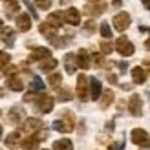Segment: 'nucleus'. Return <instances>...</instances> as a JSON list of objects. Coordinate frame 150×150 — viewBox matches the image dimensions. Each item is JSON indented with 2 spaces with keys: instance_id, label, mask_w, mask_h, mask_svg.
Wrapping results in <instances>:
<instances>
[{
  "instance_id": "obj_1",
  "label": "nucleus",
  "mask_w": 150,
  "mask_h": 150,
  "mask_svg": "<svg viewBox=\"0 0 150 150\" xmlns=\"http://www.w3.org/2000/svg\"><path fill=\"white\" fill-rule=\"evenodd\" d=\"M53 130L61 132V134H68L73 130V117L70 112H66V114H62V119H57V121H53Z\"/></svg>"
},
{
  "instance_id": "obj_2",
  "label": "nucleus",
  "mask_w": 150,
  "mask_h": 150,
  "mask_svg": "<svg viewBox=\"0 0 150 150\" xmlns=\"http://www.w3.org/2000/svg\"><path fill=\"white\" fill-rule=\"evenodd\" d=\"M130 139H132V143L137 145V146H143V148L150 146V136H148V132L143 130V128H134L132 134H130Z\"/></svg>"
},
{
  "instance_id": "obj_3",
  "label": "nucleus",
  "mask_w": 150,
  "mask_h": 150,
  "mask_svg": "<svg viewBox=\"0 0 150 150\" xmlns=\"http://www.w3.org/2000/svg\"><path fill=\"white\" fill-rule=\"evenodd\" d=\"M115 50H117L123 57H130V55H134V51H136L134 44L126 39V37H119V39L115 40Z\"/></svg>"
},
{
  "instance_id": "obj_4",
  "label": "nucleus",
  "mask_w": 150,
  "mask_h": 150,
  "mask_svg": "<svg viewBox=\"0 0 150 150\" xmlns=\"http://www.w3.org/2000/svg\"><path fill=\"white\" fill-rule=\"evenodd\" d=\"M128 112L134 115V117H141L143 114V103H141V97L137 93H134L128 101Z\"/></svg>"
},
{
  "instance_id": "obj_5",
  "label": "nucleus",
  "mask_w": 150,
  "mask_h": 150,
  "mask_svg": "<svg viewBox=\"0 0 150 150\" xmlns=\"http://www.w3.org/2000/svg\"><path fill=\"white\" fill-rule=\"evenodd\" d=\"M130 20H132V18H130V15L123 11V13H117L112 22H114V28L117 29V31H125V29L130 26Z\"/></svg>"
},
{
  "instance_id": "obj_6",
  "label": "nucleus",
  "mask_w": 150,
  "mask_h": 150,
  "mask_svg": "<svg viewBox=\"0 0 150 150\" xmlns=\"http://www.w3.org/2000/svg\"><path fill=\"white\" fill-rule=\"evenodd\" d=\"M88 79H86V75L84 73H81L79 77H77V95H79V99L81 101H86L88 99Z\"/></svg>"
},
{
  "instance_id": "obj_7",
  "label": "nucleus",
  "mask_w": 150,
  "mask_h": 150,
  "mask_svg": "<svg viewBox=\"0 0 150 150\" xmlns=\"http://www.w3.org/2000/svg\"><path fill=\"white\" fill-rule=\"evenodd\" d=\"M106 11V2L104 0H95L93 4H86L84 7V13L88 15H103Z\"/></svg>"
},
{
  "instance_id": "obj_8",
  "label": "nucleus",
  "mask_w": 150,
  "mask_h": 150,
  "mask_svg": "<svg viewBox=\"0 0 150 150\" xmlns=\"http://www.w3.org/2000/svg\"><path fill=\"white\" fill-rule=\"evenodd\" d=\"M37 103H39V110L42 112V114H50L51 110H53V97L50 95H40L39 99H37Z\"/></svg>"
},
{
  "instance_id": "obj_9",
  "label": "nucleus",
  "mask_w": 150,
  "mask_h": 150,
  "mask_svg": "<svg viewBox=\"0 0 150 150\" xmlns=\"http://www.w3.org/2000/svg\"><path fill=\"white\" fill-rule=\"evenodd\" d=\"M17 28L20 31H29L31 29V17L28 13H20L17 17Z\"/></svg>"
},
{
  "instance_id": "obj_10",
  "label": "nucleus",
  "mask_w": 150,
  "mask_h": 150,
  "mask_svg": "<svg viewBox=\"0 0 150 150\" xmlns=\"http://www.w3.org/2000/svg\"><path fill=\"white\" fill-rule=\"evenodd\" d=\"M64 18H66V22H68V24L79 26V22H81V13H79V9H75V7H70V9L64 13Z\"/></svg>"
},
{
  "instance_id": "obj_11",
  "label": "nucleus",
  "mask_w": 150,
  "mask_h": 150,
  "mask_svg": "<svg viewBox=\"0 0 150 150\" xmlns=\"http://www.w3.org/2000/svg\"><path fill=\"white\" fill-rule=\"evenodd\" d=\"M75 57H77V66H79V68H82V70H88L90 68V64H92V62H90V55H88L86 50H79Z\"/></svg>"
},
{
  "instance_id": "obj_12",
  "label": "nucleus",
  "mask_w": 150,
  "mask_h": 150,
  "mask_svg": "<svg viewBox=\"0 0 150 150\" xmlns=\"http://www.w3.org/2000/svg\"><path fill=\"white\" fill-rule=\"evenodd\" d=\"M51 51L48 48H35L29 55V61H42V59H50Z\"/></svg>"
},
{
  "instance_id": "obj_13",
  "label": "nucleus",
  "mask_w": 150,
  "mask_h": 150,
  "mask_svg": "<svg viewBox=\"0 0 150 150\" xmlns=\"http://www.w3.org/2000/svg\"><path fill=\"white\" fill-rule=\"evenodd\" d=\"M90 93H92V99L93 101H97L101 97V93H103V88H101V82H99V79H95V77H92L90 79Z\"/></svg>"
},
{
  "instance_id": "obj_14",
  "label": "nucleus",
  "mask_w": 150,
  "mask_h": 150,
  "mask_svg": "<svg viewBox=\"0 0 150 150\" xmlns=\"http://www.w3.org/2000/svg\"><path fill=\"white\" fill-rule=\"evenodd\" d=\"M64 22H66L64 13H61V11H55V13H51L50 17H48V24H51L53 28H61Z\"/></svg>"
},
{
  "instance_id": "obj_15",
  "label": "nucleus",
  "mask_w": 150,
  "mask_h": 150,
  "mask_svg": "<svg viewBox=\"0 0 150 150\" xmlns=\"http://www.w3.org/2000/svg\"><path fill=\"white\" fill-rule=\"evenodd\" d=\"M6 13H7V17H15V15H18L20 11V4H18V0H6Z\"/></svg>"
},
{
  "instance_id": "obj_16",
  "label": "nucleus",
  "mask_w": 150,
  "mask_h": 150,
  "mask_svg": "<svg viewBox=\"0 0 150 150\" xmlns=\"http://www.w3.org/2000/svg\"><path fill=\"white\" fill-rule=\"evenodd\" d=\"M132 81L136 82V84H143L146 81V71L141 68V66H136V68L132 70Z\"/></svg>"
},
{
  "instance_id": "obj_17",
  "label": "nucleus",
  "mask_w": 150,
  "mask_h": 150,
  "mask_svg": "<svg viewBox=\"0 0 150 150\" xmlns=\"http://www.w3.org/2000/svg\"><path fill=\"white\" fill-rule=\"evenodd\" d=\"M57 66H59V61L50 57V59H44V62L39 64V68H40V71H53Z\"/></svg>"
},
{
  "instance_id": "obj_18",
  "label": "nucleus",
  "mask_w": 150,
  "mask_h": 150,
  "mask_svg": "<svg viewBox=\"0 0 150 150\" xmlns=\"http://www.w3.org/2000/svg\"><path fill=\"white\" fill-rule=\"evenodd\" d=\"M64 64H66V71L73 73L75 68H77V57H75L73 53H68V55L64 57Z\"/></svg>"
},
{
  "instance_id": "obj_19",
  "label": "nucleus",
  "mask_w": 150,
  "mask_h": 150,
  "mask_svg": "<svg viewBox=\"0 0 150 150\" xmlns=\"http://www.w3.org/2000/svg\"><path fill=\"white\" fill-rule=\"evenodd\" d=\"M112 101H114V92L112 90H104L101 93V108H108Z\"/></svg>"
},
{
  "instance_id": "obj_20",
  "label": "nucleus",
  "mask_w": 150,
  "mask_h": 150,
  "mask_svg": "<svg viewBox=\"0 0 150 150\" xmlns=\"http://www.w3.org/2000/svg\"><path fill=\"white\" fill-rule=\"evenodd\" d=\"M40 126H42L40 119H37V117H28L26 119V130L28 132H35V130H39Z\"/></svg>"
},
{
  "instance_id": "obj_21",
  "label": "nucleus",
  "mask_w": 150,
  "mask_h": 150,
  "mask_svg": "<svg viewBox=\"0 0 150 150\" xmlns=\"http://www.w3.org/2000/svg\"><path fill=\"white\" fill-rule=\"evenodd\" d=\"M7 88H11L13 92H20V90H24V84H22V81L18 77H9L7 79Z\"/></svg>"
},
{
  "instance_id": "obj_22",
  "label": "nucleus",
  "mask_w": 150,
  "mask_h": 150,
  "mask_svg": "<svg viewBox=\"0 0 150 150\" xmlns=\"http://www.w3.org/2000/svg\"><path fill=\"white\" fill-rule=\"evenodd\" d=\"M73 145L70 139H57L53 143V150H71Z\"/></svg>"
},
{
  "instance_id": "obj_23",
  "label": "nucleus",
  "mask_w": 150,
  "mask_h": 150,
  "mask_svg": "<svg viewBox=\"0 0 150 150\" xmlns=\"http://www.w3.org/2000/svg\"><path fill=\"white\" fill-rule=\"evenodd\" d=\"M39 29H40V33H42L44 37H48V39H51V40L55 39V29L51 28V24H40Z\"/></svg>"
},
{
  "instance_id": "obj_24",
  "label": "nucleus",
  "mask_w": 150,
  "mask_h": 150,
  "mask_svg": "<svg viewBox=\"0 0 150 150\" xmlns=\"http://www.w3.org/2000/svg\"><path fill=\"white\" fill-rule=\"evenodd\" d=\"M22 117H24V112H22L20 108H13V110L9 112V123H11V125L18 123Z\"/></svg>"
},
{
  "instance_id": "obj_25",
  "label": "nucleus",
  "mask_w": 150,
  "mask_h": 150,
  "mask_svg": "<svg viewBox=\"0 0 150 150\" xmlns=\"http://www.w3.org/2000/svg\"><path fill=\"white\" fill-rule=\"evenodd\" d=\"M18 141H20V132H11L9 136L6 137V145L7 146H17Z\"/></svg>"
},
{
  "instance_id": "obj_26",
  "label": "nucleus",
  "mask_w": 150,
  "mask_h": 150,
  "mask_svg": "<svg viewBox=\"0 0 150 150\" xmlns=\"http://www.w3.org/2000/svg\"><path fill=\"white\" fill-rule=\"evenodd\" d=\"M61 81H62V75H61V73H51L50 77H48L50 86H53V88H59V84H61Z\"/></svg>"
},
{
  "instance_id": "obj_27",
  "label": "nucleus",
  "mask_w": 150,
  "mask_h": 150,
  "mask_svg": "<svg viewBox=\"0 0 150 150\" xmlns=\"http://www.w3.org/2000/svg\"><path fill=\"white\" fill-rule=\"evenodd\" d=\"M4 40H6L7 46H13V42H15V31L13 29H9V28L4 29Z\"/></svg>"
},
{
  "instance_id": "obj_28",
  "label": "nucleus",
  "mask_w": 150,
  "mask_h": 150,
  "mask_svg": "<svg viewBox=\"0 0 150 150\" xmlns=\"http://www.w3.org/2000/svg\"><path fill=\"white\" fill-rule=\"evenodd\" d=\"M31 90H33V92H42V90H44V82L39 77H33L31 79Z\"/></svg>"
},
{
  "instance_id": "obj_29",
  "label": "nucleus",
  "mask_w": 150,
  "mask_h": 150,
  "mask_svg": "<svg viewBox=\"0 0 150 150\" xmlns=\"http://www.w3.org/2000/svg\"><path fill=\"white\" fill-rule=\"evenodd\" d=\"M59 90H61V92H59V99H61V101H70L73 97V93L70 92L68 88H59Z\"/></svg>"
},
{
  "instance_id": "obj_30",
  "label": "nucleus",
  "mask_w": 150,
  "mask_h": 150,
  "mask_svg": "<svg viewBox=\"0 0 150 150\" xmlns=\"http://www.w3.org/2000/svg\"><path fill=\"white\" fill-rule=\"evenodd\" d=\"M101 51L104 55H110L112 51H114V46H112V42H108V40H103L101 42Z\"/></svg>"
},
{
  "instance_id": "obj_31",
  "label": "nucleus",
  "mask_w": 150,
  "mask_h": 150,
  "mask_svg": "<svg viewBox=\"0 0 150 150\" xmlns=\"http://www.w3.org/2000/svg\"><path fill=\"white\" fill-rule=\"evenodd\" d=\"M101 35L104 37V39H110V37H112V29H110L108 22H103V24H101Z\"/></svg>"
},
{
  "instance_id": "obj_32",
  "label": "nucleus",
  "mask_w": 150,
  "mask_h": 150,
  "mask_svg": "<svg viewBox=\"0 0 150 150\" xmlns=\"http://www.w3.org/2000/svg\"><path fill=\"white\" fill-rule=\"evenodd\" d=\"M35 4L39 9H50L51 7V0H35Z\"/></svg>"
},
{
  "instance_id": "obj_33",
  "label": "nucleus",
  "mask_w": 150,
  "mask_h": 150,
  "mask_svg": "<svg viewBox=\"0 0 150 150\" xmlns=\"http://www.w3.org/2000/svg\"><path fill=\"white\" fill-rule=\"evenodd\" d=\"M9 55H7L6 53V51H0V68H2V66H7V64H9Z\"/></svg>"
},
{
  "instance_id": "obj_34",
  "label": "nucleus",
  "mask_w": 150,
  "mask_h": 150,
  "mask_svg": "<svg viewBox=\"0 0 150 150\" xmlns=\"http://www.w3.org/2000/svg\"><path fill=\"white\" fill-rule=\"evenodd\" d=\"M84 29H86V33H92V31H95V22H93V20H88L86 24H84Z\"/></svg>"
},
{
  "instance_id": "obj_35",
  "label": "nucleus",
  "mask_w": 150,
  "mask_h": 150,
  "mask_svg": "<svg viewBox=\"0 0 150 150\" xmlns=\"http://www.w3.org/2000/svg\"><path fill=\"white\" fill-rule=\"evenodd\" d=\"M92 59H93V64H97V66H103V62H104V61H103V55H97V53H95Z\"/></svg>"
},
{
  "instance_id": "obj_36",
  "label": "nucleus",
  "mask_w": 150,
  "mask_h": 150,
  "mask_svg": "<svg viewBox=\"0 0 150 150\" xmlns=\"http://www.w3.org/2000/svg\"><path fill=\"white\" fill-rule=\"evenodd\" d=\"M108 150H123V143H112Z\"/></svg>"
},
{
  "instance_id": "obj_37",
  "label": "nucleus",
  "mask_w": 150,
  "mask_h": 150,
  "mask_svg": "<svg viewBox=\"0 0 150 150\" xmlns=\"http://www.w3.org/2000/svg\"><path fill=\"white\" fill-rule=\"evenodd\" d=\"M106 77H108V81L112 82V84H115V82H117V77H115V75H114V73H108V75H106Z\"/></svg>"
},
{
  "instance_id": "obj_38",
  "label": "nucleus",
  "mask_w": 150,
  "mask_h": 150,
  "mask_svg": "<svg viewBox=\"0 0 150 150\" xmlns=\"http://www.w3.org/2000/svg\"><path fill=\"white\" fill-rule=\"evenodd\" d=\"M117 66H119V70H121V71H126V62H119Z\"/></svg>"
},
{
  "instance_id": "obj_39",
  "label": "nucleus",
  "mask_w": 150,
  "mask_h": 150,
  "mask_svg": "<svg viewBox=\"0 0 150 150\" xmlns=\"http://www.w3.org/2000/svg\"><path fill=\"white\" fill-rule=\"evenodd\" d=\"M121 4H123V0H114V4H112V6H114V7H121Z\"/></svg>"
},
{
  "instance_id": "obj_40",
  "label": "nucleus",
  "mask_w": 150,
  "mask_h": 150,
  "mask_svg": "<svg viewBox=\"0 0 150 150\" xmlns=\"http://www.w3.org/2000/svg\"><path fill=\"white\" fill-rule=\"evenodd\" d=\"M143 6H145V7H148V9H150V0H143Z\"/></svg>"
},
{
  "instance_id": "obj_41",
  "label": "nucleus",
  "mask_w": 150,
  "mask_h": 150,
  "mask_svg": "<svg viewBox=\"0 0 150 150\" xmlns=\"http://www.w3.org/2000/svg\"><path fill=\"white\" fill-rule=\"evenodd\" d=\"M145 48H146V50H150V39H148V40L145 42Z\"/></svg>"
},
{
  "instance_id": "obj_42",
  "label": "nucleus",
  "mask_w": 150,
  "mask_h": 150,
  "mask_svg": "<svg viewBox=\"0 0 150 150\" xmlns=\"http://www.w3.org/2000/svg\"><path fill=\"white\" fill-rule=\"evenodd\" d=\"M0 29H4V22H2V18H0Z\"/></svg>"
},
{
  "instance_id": "obj_43",
  "label": "nucleus",
  "mask_w": 150,
  "mask_h": 150,
  "mask_svg": "<svg viewBox=\"0 0 150 150\" xmlns=\"http://www.w3.org/2000/svg\"><path fill=\"white\" fill-rule=\"evenodd\" d=\"M0 139H2V126H0Z\"/></svg>"
},
{
  "instance_id": "obj_44",
  "label": "nucleus",
  "mask_w": 150,
  "mask_h": 150,
  "mask_svg": "<svg viewBox=\"0 0 150 150\" xmlns=\"http://www.w3.org/2000/svg\"><path fill=\"white\" fill-rule=\"evenodd\" d=\"M146 64H150V59H146Z\"/></svg>"
},
{
  "instance_id": "obj_45",
  "label": "nucleus",
  "mask_w": 150,
  "mask_h": 150,
  "mask_svg": "<svg viewBox=\"0 0 150 150\" xmlns=\"http://www.w3.org/2000/svg\"><path fill=\"white\" fill-rule=\"evenodd\" d=\"M61 2H62V4H64V2H68V0H61Z\"/></svg>"
},
{
  "instance_id": "obj_46",
  "label": "nucleus",
  "mask_w": 150,
  "mask_h": 150,
  "mask_svg": "<svg viewBox=\"0 0 150 150\" xmlns=\"http://www.w3.org/2000/svg\"><path fill=\"white\" fill-rule=\"evenodd\" d=\"M0 115H2V112H0Z\"/></svg>"
},
{
  "instance_id": "obj_47",
  "label": "nucleus",
  "mask_w": 150,
  "mask_h": 150,
  "mask_svg": "<svg viewBox=\"0 0 150 150\" xmlns=\"http://www.w3.org/2000/svg\"><path fill=\"white\" fill-rule=\"evenodd\" d=\"M44 150H48V148H44Z\"/></svg>"
}]
</instances>
